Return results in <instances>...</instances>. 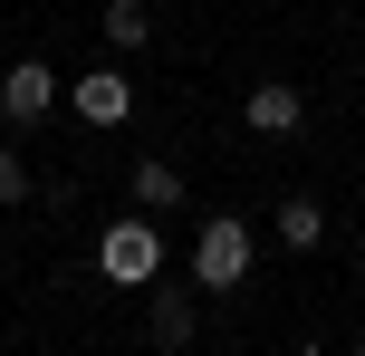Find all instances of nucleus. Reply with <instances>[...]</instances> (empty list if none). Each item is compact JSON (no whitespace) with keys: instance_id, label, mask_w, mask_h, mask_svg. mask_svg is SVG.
Segmentation results:
<instances>
[{"instance_id":"obj_1","label":"nucleus","mask_w":365,"mask_h":356,"mask_svg":"<svg viewBox=\"0 0 365 356\" xmlns=\"http://www.w3.org/2000/svg\"><path fill=\"white\" fill-rule=\"evenodd\" d=\"M96 270H106L115 289H154V270H164V231H154L145 212L106 222V241H96Z\"/></svg>"},{"instance_id":"obj_2","label":"nucleus","mask_w":365,"mask_h":356,"mask_svg":"<svg viewBox=\"0 0 365 356\" xmlns=\"http://www.w3.org/2000/svg\"><path fill=\"white\" fill-rule=\"evenodd\" d=\"M250 222H231V212H212V222H202L192 231V280L202 289H240V280H250Z\"/></svg>"},{"instance_id":"obj_3","label":"nucleus","mask_w":365,"mask_h":356,"mask_svg":"<svg viewBox=\"0 0 365 356\" xmlns=\"http://www.w3.org/2000/svg\"><path fill=\"white\" fill-rule=\"evenodd\" d=\"M48 106H58V68H48V58H10V77H0V116H10V126H38Z\"/></svg>"},{"instance_id":"obj_4","label":"nucleus","mask_w":365,"mask_h":356,"mask_svg":"<svg viewBox=\"0 0 365 356\" xmlns=\"http://www.w3.org/2000/svg\"><path fill=\"white\" fill-rule=\"evenodd\" d=\"M240 126H250V135H298V126H308V96L269 77V87H250V106H240Z\"/></svg>"},{"instance_id":"obj_5","label":"nucleus","mask_w":365,"mask_h":356,"mask_svg":"<svg viewBox=\"0 0 365 356\" xmlns=\"http://www.w3.org/2000/svg\"><path fill=\"white\" fill-rule=\"evenodd\" d=\"M125 106H135L125 68H87L77 77V116H87V126H125Z\"/></svg>"},{"instance_id":"obj_6","label":"nucleus","mask_w":365,"mask_h":356,"mask_svg":"<svg viewBox=\"0 0 365 356\" xmlns=\"http://www.w3.org/2000/svg\"><path fill=\"white\" fill-rule=\"evenodd\" d=\"M154 347H192V299L164 289V270H154Z\"/></svg>"},{"instance_id":"obj_7","label":"nucleus","mask_w":365,"mask_h":356,"mask_svg":"<svg viewBox=\"0 0 365 356\" xmlns=\"http://www.w3.org/2000/svg\"><path fill=\"white\" fill-rule=\"evenodd\" d=\"M135 203H145V212H182V173L164 164V154H145V164H135Z\"/></svg>"},{"instance_id":"obj_8","label":"nucleus","mask_w":365,"mask_h":356,"mask_svg":"<svg viewBox=\"0 0 365 356\" xmlns=\"http://www.w3.org/2000/svg\"><path fill=\"white\" fill-rule=\"evenodd\" d=\"M279 241H289V250H317V241H327V212H317L308 193H289V203H279Z\"/></svg>"},{"instance_id":"obj_9","label":"nucleus","mask_w":365,"mask_h":356,"mask_svg":"<svg viewBox=\"0 0 365 356\" xmlns=\"http://www.w3.org/2000/svg\"><path fill=\"white\" fill-rule=\"evenodd\" d=\"M106 39L115 49H145L154 39V0H106Z\"/></svg>"},{"instance_id":"obj_10","label":"nucleus","mask_w":365,"mask_h":356,"mask_svg":"<svg viewBox=\"0 0 365 356\" xmlns=\"http://www.w3.org/2000/svg\"><path fill=\"white\" fill-rule=\"evenodd\" d=\"M29 193H38V183H29V164L0 145V212H10V203H29Z\"/></svg>"}]
</instances>
